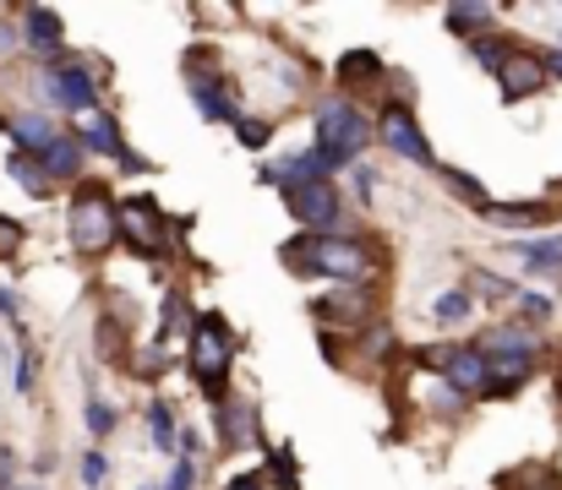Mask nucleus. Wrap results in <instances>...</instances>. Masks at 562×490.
<instances>
[{
    "label": "nucleus",
    "mask_w": 562,
    "mask_h": 490,
    "mask_svg": "<svg viewBox=\"0 0 562 490\" xmlns=\"http://www.w3.org/2000/svg\"><path fill=\"white\" fill-rule=\"evenodd\" d=\"M372 143V126H367V115L356 110V104H345V99H328L323 110H317V153L334 163H356V153Z\"/></svg>",
    "instance_id": "obj_1"
},
{
    "label": "nucleus",
    "mask_w": 562,
    "mask_h": 490,
    "mask_svg": "<svg viewBox=\"0 0 562 490\" xmlns=\"http://www.w3.org/2000/svg\"><path fill=\"white\" fill-rule=\"evenodd\" d=\"M284 257H301L312 273H323V278H339V284H361V278L372 273V257H367L356 240H345V235H312V240L290 246Z\"/></svg>",
    "instance_id": "obj_2"
},
{
    "label": "nucleus",
    "mask_w": 562,
    "mask_h": 490,
    "mask_svg": "<svg viewBox=\"0 0 562 490\" xmlns=\"http://www.w3.org/2000/svg\"><path fill=\"white\" fill-rule=\"evenodd\" d=\"M229 354H235V343H229V327L224 317H202L196 332H191V371H196V381L207 387V398L213 403H224V376H229Z\"/></svg>",
    "instance_id": "obj_3"
},
{
    "label": "nucleus",
    "mask_w": 562,
    "mask_h": 490,
    "mask_svg": "<svg viewBox=\"0 0 562 490\" xmlns=\"http://www.w3.org/2000/svg\"><path fill=\"white\" fill-rule=\"evenodd\" d=\"M115 235H121V213L110 207V196L99 185L77 191V202H71V246L82 257H99V251H110Z\"/></svg>",
    "instance_id": "obj_4"
},
{
    "label": "nucleus",
    "mask_w": 562,
    "mask_h": 490,
    "mask_svg": "<svg viewBox=\"0 0 562 490\" xmlns=\"http://www.w3.org/2000/svg\"><path fill=\"white\" fill-rule=\"evenodd\" d=\"M115 213H121V235H126V246H132L137 257H165V213H159V202L132 196V202H121Z\"/></svg>",
    "instance_id": "obj_5"
},
{
    "label": "nucleus",
    "mask_w": 562,
    "mask_h": 490,
    "mask_svg": "<svg viewBox=\"0 0 562 490\" xmlns=\"http://www.w3.org/2000/svg\"><path fill=\"white\" fill-rule=\"evenodd\" d=\"M38 93H44L55 110L88 115V110H93V93H99V82H93L82 66H49V71L38 77Z\"/></svg>",
    "instance_id": "obj_6"
},
{
    "label": "nucleus",
    "mask_w": 562,
    "mask_h": 490,
    "mask_svg": "<svg viewBox=\"0 0 562 490\" xmlns=\"http://www.w3.org/2000/svg\"><path fill=\"white\" fill-rule=\"evenodd\" d=\"M284 196H290V213H295L306 229H317V235H334V224L345 218V202H339V191H334L328 180H312V185L284 191Z\"/></svg>",
    "instance_id": "obj_7"
},
{
    "label": "nucleus",
    "mask_w": 562,
    "mask_h": 490,
    "mask_svg": "<svg viewBox=\"0 0 562 490\" xmlns=\"http://www.w3.org/2000/svg\"><path fill=\"white\" fill-rule=\"evenodd\" d=\"M376 137L398 153V159L409 163H437L431 159V148H426V137H420V126H415V115L404 110V104H393V110H382V126H376Z\"/></svg>",
    "instance_id": "obj_8"
},
{
    "label": "nucleus",
    "mask_w": 562,
    "mask_h": 490,
    "mask_svg": "<svg viewBox=\"0 0 562 490\" xmlns=\"http://www.w3.org/2000/svg\"><path fill=\"white\" fill-rule=\"evenodd\" d=\"M497 82H503V99H508V104H519V99H530V93H541V88H547V60H541V55H530V49H508V60H503Z\"/></svg>",
    "instance_id": "obj_9"
},
{
    "label": "nucleus",
    "mask_w": 562,
    "mask_h": 490,
    "mask_svg": "<svg viewBox=\"0 0 562 490\" xmlns=\"http://www.w3.org/2000/svg\"><path fill=\"white\" fill-rule=\"evenodd\" d=\"M442 376H448V387H453V392H486V387H492V365H486V354H481L475 343L448 349Z\"/></svg>",
    "instance_id": "obj_10"
},
{
    "label": "nucleus",
    "mask_w": 562,
    "mask_h": 490,
    "mask_svg": "<svg viewBox=\"0 0 562 490\" xmlns=\"http://www.w3.org/2000/svg\"><path fill=\"white\" fill-rule=\"evenodd\" d=\"M77 143H82V148H93V153H104V159H126L121 126H115L104 110H88V115H77Z\"/></svg>",
    "instance_id": "obj_11"
},
{
    "label": "nucleus",
    "mask_w": 562,
    "mask_h": 490,
    "mask_svg": "<svg viewBox=\"0 0 562 490\" xmlns=\"http://www.w3.org/2000/svg\"><path fill=\"white\" fill-rule=\"evenodd\" d=\"M481 218L497 224V229H541V224H552L558 213H552L547 202H486Z\"/></svg>",
    "instance_id": "obj_12"
},
{
    "label": "nucleus",
    "mask_w": 562,
    "mask_h": 490,
    "mask_svg": "<svg viewBox=\"0 0 562 490\" xmlns=\"http://www.w3.org/2000/svg\"><path fill=\"white\" fill-rule=\"evenodd\" d=\"M257 442V409L251 403H218V447H246Z\"/></svg>",
    "instance_id": "obj_13"
},
{
    "label": "nucleus",
    "mask_w": 562,
    "mask_h": 490,
    "mask_svg": "<svg viewBox=\"0 0 562 490\" xmlns=\"http://www.w3.org/2000/svg\"><path fill=\"white\" fill-rule=\"evenodd\" d=\"M22 27H27V49L33 55H60V16L55 11H44V5H27L22 11Z\"/></svg>",
    "instance_id": "obj_14"
},
{
    "label": "nucleus",
    "mask_w": 562,
    "mask_h": 490,
    "mask_svg": "<svg viewBox=\"0 0 562 490\" xmlns=\"http://www.w3.org/2000/svg\"><path fill=\"white\" fill-rule=\"evenodd\" d=\"M5 132H11V143H16V153H33V159H44V148L60 137L44 115H11L5 121Z\"/></svg>",
    "instance_id": "obj_15"
},
{
    "label": "nucleus",
    "mask_w": 562,
    "mask_h": 490,
    "mask_svg": "<svg viewBox=\"0 0 562 490\" xmlns=\"http://www.w3.org/2000/svg\"><path fill=\"white\" fill-rule=\"evenodd\" d=\"M312 311L323 327H361L367 322V295H323Z\"/></svg>",
    "instance_id": "obj_16"
},
{
    "label": "nucleus",
    "mask_w": 562,
    "mask_h": 490,
    "mask_svg": "<svg viewBox=\"0 0 562 490\" xmlns=\"http://www.w3.org/2000/svg\"><path fill=\"white\" fill-rule=\"evenodd\" d=\"M44 174L49 180H77L82 174V143H71V137H55L49 148H44Z\"/></svg>",
    "instance_id": "obj_17"
},
{
    "label": "nucleus",
    "mask_w": 562,
    "mask_h": 490,
    "mask_svg": "<svg viewBox=\"0 0 562 490\" xmlns=\"http://www.w3.org/2000/svg\"><path fill=\"white\" fill-rule=\"evenodd\" d=\"M191 99H196V110H202L207 121H240V115H235V93H229L224 82L213 88V82L196 77V82H191Z\"/></svg>",
    "instance_id": "obj_18"
},
{
    "label": "nucleus",
    "mask_w": 562,
    "mask_h": 490,
    "mask_svg": "<svg viewBox=\"0 0 562 490\" xmlns=\"http://www.w3.org/2000/svg\"><path fill=\"white\" fill-rule=\"evenodd\" d=\"M5 174H11V180H16L27 196H49V185H55V180L44 174V163L33 159V153H11V159H5Z\"/></svg>",
    "instance_id": "obj_19"
},
{
    "label": "nucleus",
    "mask_w": 562,
    "mask_h": 490,
    "mask_svg": "<svg viewBox=\"0 0 562 490\" xmlns=\"http://www.w3.org/2000/svg\"><path fill=\"white\" fill-rule=\"evenodd\" d=\"M519 262H525V273H558L562 235H552V240H525V246H519Z\"/></svg>",
    "instance_id": "obj_20"
},
{
    "label": "nucleus",
    "mask_w": 562,
    "mask_h": 490,
    "mask_svg": "<svg viewBox=\"0 0 562 490\" xmlns=\"http://www.w3.org/2000/svg\"><path fill=\"white\" fill-rule=\"evenodd\" d=\"M367 77H382V60H376L372 49H350L339 60V82H367Z\"/></svg>",
    "instance_id": "obj_21"
},
{
    "label": "nucleus",
    "mask_w": 562,
    "mask_h": 490,
    "mask_svg": "<svg viewBox=\"0 0 562 490\" xmlns=\"http://www.w3.org/2000/svg\"><path fill=\"white\" fill-rule=\"evenodd\" d=\"M470 311H475V300H470L464 289H453V295H437V306H431V317H437V322H442V327L464 322Z\"/></svg>",
    "instance_id": "obj_22"
},
{
    "label": "nucleus",
    "mask_w": 562,
    "mask_h": 490,
    "mask_svg": "<svg viewBox=\"0 0 562 490\" xmlns=\"http://www.w3.org/2000/svg\"><path fill=\"white\" fill-rule=\"evenodd\" d=\"M492 22V5H448V27L453 33H475Z\"/></svg>",
    "instance_id": "obj_23"
},
{
    "label": "nucleus",
    "mask_w": 562,
    "mask_h": 490,
    "mask_svg": "<svg viewBox=\"0 0 562 490\" xmlns=\"http://www.w3.org/2000/svg\"><path fill=\"white\" fill-rule=\"evenodd\" d=\"M148 425H154V442H159L165 453L181 447V442H176V414H170V403H154V409H148Z\"/></svg>",
    "instance_id": "obj_24"
},
{
    "label": "nucleus",
    "mask_w": 562,
    "mask_h": 490,
    "mask_svg": "<svg viewBox=\"0 0 562 490\" xmlns=\"http://www.w3.org/2000/svg\"><path fill=\"white\" fill-rule=\"evenodd\" d=\"M82 420H88L93 436H110V431H115V409H110L104 398H93V392H88V403H82Z\"/></svg>",
    "instance_id": "obj_25"
},
{
    "label": "nucleus",
    "mask_w": 562,
    "mask_h": 490,
    "mask_svg": "<svg viewBox=\"0 0 562 490\" xmlns=\"http://www.w3.org/2000/svg\"><path fill=\"white\" fill-rule=\"evenodd\" d=\"M437 174H442V180H448L459 196H470V202H481V207H486V191H481V180H470V174H464V169H453V163H437Z\"/></svg>",
    "instance_id": "obj_26"
},
{
    "label": "nucleus",
    "mask_w": 562,
    "mask_h": 490,
    "mask_svg": "<svg viewBox=\"0 0 562 490\" xmlns=\"http://www.w3.org/2000/svg\"><path fill=\"white\" fill-rule=\"evenodd\" d=\"M470 289L475 295H492V300H519V289L508 278H497V273H470Z\"/></svg>",
    "instance_id": "obj_27"
},
{
    "label": "nucleus",
    "mask_w": 562,
    "mask_h": 490,
    "mask_svg": "<svg viewBox=\"0 0 562 490\" xmlns=\"http://www.w3.org/2000/svg\"><path fill=\"white\" fill-rule=\"evenodd\" d=\"M235 137H240L246 148H262V143L273 137V126H268V121H257V115H240V121H235Z\"/></svg>",
    "instance_id": "obj_28"
},
{
    "label": "nucleus",
    "mask_w": 562,
    "mask_h": 490,
    "mask_svg": "<svg viewBox=\"0 0 562 490\" xmlns=\"http://www.w3.org/2000/svg\"><path fill=\"white\" fill-rule=\"evenodd\" d=\"M104 480H110V464H104V453H88V458H82V486L99 490Z\"/></svg>",
    "instance_id": "obj_29"
},
{
    "label": "nucleus",
    "mask_w": 562,
    "mask_h": 490,
    "mask_svg": "<svg viewBox=\"0 0 562 490\" xmlns=\"http://www.w3.org/2000/svg\"><path fill=\"white\" fill-rule=\"evenodd\" d=\"M475 60H481V66H492V71H503V60H508V49H503V44H492V38L481 33V38H475Z\"/></svg>",
    "instance_id": "obj_30"
},
{
    "label": "nucleus",
    "mask_w": 562,
    "mask_h": 490,
    "mask_svg": "<svg viewBox=\"0 0 562 490\" xmlns=\"http://www.w3.org/2000/svg\"><path fill=\"white\" fill-rule=\"evenodd\" d=\"M16 246H22V224H16V218H5V213H0V257H11V251H16Z\"/></svg>",
    "instance_id": "obj_31"
},
{
    "label": "nucleus",
    "mask_w": 562,
    "mask_h": 490,
    "mask_svg": "<svg viewBox=\"0 0 562 490\" xmlns=\"http://www.w3.org/2000/svg\"><path fill=\"white\" fill-rule=\"evenodd\" d=\"M519 311L536 317V322H547V317H552V300H547V295H519Z\"/></svg>",
    "instance_id": "obj_32"
},
{
    "label": "nucleus",
    "mask_w": 562,
    "mask_h": 490,
    "mask_svg": "<svg viewBox=\"0 0 562 490\" xmlns=\"http://www.w3.org/2000/svg\"><path fill=\"white\" fill-rule=\"evenodd\" d=\"M0 490H16V453L0 447Z\"/></svg>",
    "instance_id": "obj_33"
},
{
    "label": "nucleus",
    "mask_w": 562,
    "mask_h": 490,
    "mask_svg": "<svg viewBox=\"0 0 562 490\" xmlns=\"http://www.w3.org/2000/svg\"><path fill=\"white\" fill-rule=\"evenodd\" d=\"M191 480H196V469H191V458H181V464L170 469V490H191Z\"/></svg>",
    "instance_id": "obj_34"
},
{
    "label": "nucleus",
    "mask_w": 562,
    "mask_h": 490,
    "mask_svg": "<svg viewBox=\"0 0 562 490\" xmlns=\"http://www.w3.org/2000/svg\"><path fill=\"white\" fill-rule=\"evenodd\" d=\"M224 490H268V486H262L257 475H235V480H229V486H224Z\"/></svg>",
    "instance_id": "obj_35"
},
{
    "label": "nucleus",
    "mask_w": 562,
    "mask_h": 490,
    "mask_svg": "<svg viewBox=\"0 0 562 490\" xmlns=\"http://www.w3.org/2000/svg\"><path fill=\"white\" fill-rule=\"evenodd\" d=\"M11 44H16V33H11V22L0 16V55H11Z\"/></svg>",
    "instance_id": "obj_36"
},
{
    "label": "nucleus",
    "mask_w": 562,
    "mask_h": 490,
    "mask_svg": "<svg viewBox=\"0 0 562 490\" xmlns=\"http://www.w3.org/2000/svg\"><path fill=\"white\" fill-rule=\"evenodd\" d=\"M547 60V77H562V49H552V55H541Z\"/></svg>",
    "instance_id": "obj_37"
},
{
    "label": "nucleus",
    "mask_w": 562,
    "mask_h": 490,
    "mask_svg": "<svg viewBox=\"0 0 562 490\" xmlns=\"http://www.w3.org/2000/svg\"><path fill=\"white\" fill-rule=\"evenodd\" d=\"M0 317H16V295L11 289H0Z\"/></svg>",
    "instance_id": "obj_38"
},
{
    "label": "nucleus",
    "mask_w": 562,
    "mask_h": 490,
    "mask_svg": "<svg viewBox=\"0 0 562 490\" xmlns=\"http://www.w3.org/2000/svg\"><path fill=\"white\" fill-rule=\"evenodd\" d=\"M16 490H33V486H16Z\"/></svg>",
    "instance_id": "obj_39"
}]
</instances>
